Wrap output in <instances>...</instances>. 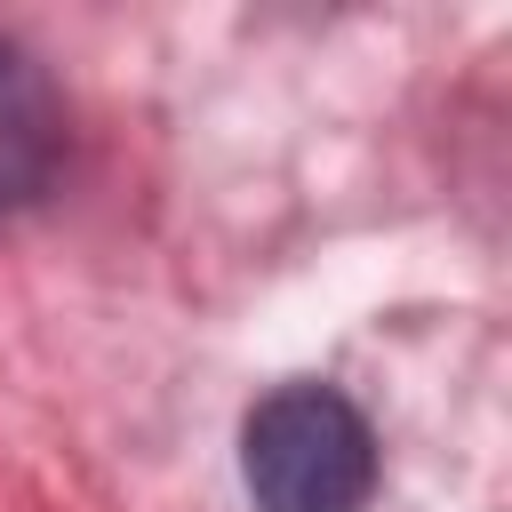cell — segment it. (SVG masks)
Wrapping results in <instances>:
<instances>
[{
    "label": "cell",
    "instance_id": "6da1fadb",
    "mask_svg": "<svg viewBox=\"0 0 512 512\" xmlns=\"http://www.w3.org/2000/svg\"><path fill=\"white\" fill-rule=\"evenodd\" d=\"M256 512H360L376 496V432L336 384H280L240 432Z\"/></svg>",
    "mask_w": 512,
    "mask_h": 512
},
{
    "label": "cell",
    "instance_id": "7a4b0ae2",
    "mask_svg": "<svg viewBox=\"0 0 512 512\" xmlns=\"http://www.w3.org/2000/svg\"><path fill=\"white\" fill-rule=\"evenodd\" d=\"M64 168V96L40 56L0 40V208H32Z\"/></svg>",
    "mask_w": 512,
    "mask_h": 512
}]
</instances>
